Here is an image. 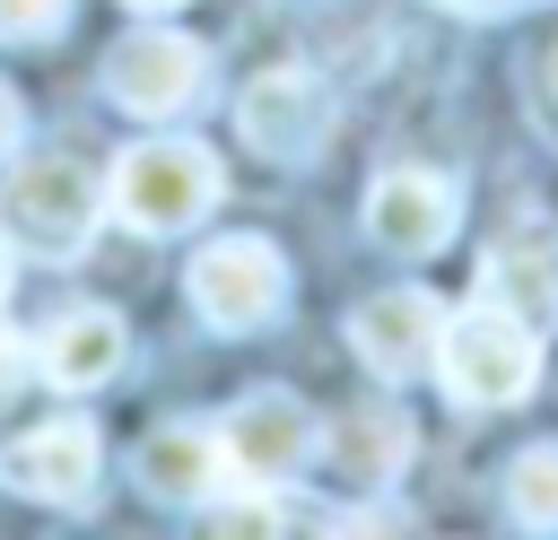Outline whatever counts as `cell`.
Returning a JSON list of instances; mask_svg holds the SVG:
<instances>
[{"label": "cell", "instance_id": "7402d4cb", "mask_svg": "<svg viewBox=\"0 0 558 540\" xmlns=\"http://www.w3.org/2000/svg\"><path fill=\"white\" fill-rule=\"evenodd\" d=\"M131 9H183V0H131Z\"/></svg>", "mask_w": 558, "mask_h": 540}, {"label": "cell", "instance_id": "6da1fadb", "mask_svg": "<svg viewBox=\"0 0 558 540\" xmlns=\"http://www.w3.org/2000/svg\"><path fill=\"white\" fill-rule=\"evenodd\" d=\"M427 366H436L445 401H462V409H514V401H532V383H541V331L480 296L471 314H445Z\"/></svg>", "mask_w": 558, "mask_h": 540}, {"label": "cell", "instance_id": "7a4b0ae2", "mask_svg": "<svg viewBox=\"0 0 558 540\" xmlns=\"http://www.w3.org/2000/svg\"><path fill=\"white\" fill-rule=\"evenodd\" d=\"M218 192H227V174H218V157H209L201 139H140V148H122V165H113V218L140 226V235H183V226H201V218L218 209Z\"/></svg>", "mask_w": 558, "mask_h": 540}, {"label": "cell", "instance_id": "9c48e42d", "mask_svg": "<svg viewBox=\"0 0 558 540\" xmlns=\"http://www.w3.org/2000/svg\"><path fill=\"white\" fill-rule=\"evenodd\" d=\"M96 462H105V444L87 418H44V427L0 444V488L35 496V505H78L96 488Z\"/></svg>", "mask_w": 558, "mask_h": 540}, {"label": "cell", "instance_id": "5b68a950", "mask_svg": "<svg viewBox=\"0 0 558 540\" xmlns=\"http://www.w3.org/2000/svg\"><path fill=\"white\" fill-rule=\"evenodd\" d=\"M218 453H227V470L235 479H253V488H279V479H296L314 453H323V427H314V409L296 401V392H244L227 418H218Z\"/></svg>", "mask_w": 558, "mask_h": 540}, {"label": "cell", "instance_id": "ba28073f", "mask_svg": "<svg viewBox=\"0 0 558 540\" xmlns=\"http://www.w3.org/2000/svg\"><path fill=\"white\" fill-rule=\"evenodd\" d=\"M453 218H462V192L445 174H427V165H384L366 183V235L384 253H401V261L445 253L453 244Z\"/></svg>", "mask_w": 558, "mask_h": 540}, {"label": "cell", "instance_id": "d6986e66", "mask_svg": "<svg viewBox=\"0 0 558 540\" xmlns=\"http://www.w3.org/2000/svg\"><path fill=\"white\" fill-rule=\"evenodd\" d=\"M17 131H26V105H17V96H9V87H0V157H9V148H17Z\"/></svg>", "mask_w": 558, "mask_h": 540}, {"label": "cell", "instance_id": "2e32d148", "mask_svg": "<svg viewBox=\"0 0 558 540\" xmlns=\"http://www.w3.org/2000/svg\"><path fill=\"white\" fill-rule=\"evenodd\" d=\"M70 9L78 0H0V44H44L70 26Z\"/></svg>", "mask_w": 558, "mask_h": 540}, {"label": "cell", "instance_id": "4fadbf2b", "mask_svg": "<svg viewBox=\"0 0 558 540\" xmlns=\"http://www.w3.org/2000/svg\"><path fill=\"white\" fill-rule=\"evenodd\" d=\"M131 479L148 488V496H166V505H209L218 496V479H227V453H218V427H157L140 453H131Z\"/></svg>", "mask_w": 558, "mask_h": 540}, {"label": "cell", "instance_id": "e0dca14e", "mask_svg": "<svg viewBox=\"0 0 558 540\" xmlns=\"http://www.w3.org/2000/svg\"><path fill=\"white\" fill-rule=\"evenodd\" d=\"M288 514L270 496H244V505H201V531H279Z\"/></svg>", "mask_w": 558, "mask_h": 540}, {"label": "cell", "instance_id": "ffe728a7", "mask_svg": "<svg viewBox=\"0 0 558 540\" xmlns=\"http://www.w3.org/2000/svg\"><path fill=\"white\" fill-rule=\"evenodd\" d=\"M445 9H462V17H506V9H532V0H445Z\"/></svg>", "mask_w": 558, "mask_h": 540}, {"label": "cell", "instance_id": "8992f818", "mask_svg": "<svg viewBox=\"0 0 558 540\" xmlns=\"http://www.w3.org/2000/svg\"><path fill=\"white\" fill-rule=\"evenodd\" d=\"M235 131H244V148H262L270 165H305V157H323V139H331V87H323L314 70L279 61V70H262V78L235 96Z\"/></svg>", "mask_w": 558, "mask_h": 540}, {"label": "cell", "instance_id": "5bb4252c", "mask_svg": "<svg viewBox=\"0 0 558 540\" xmlns=\"http://www.w3.org/2000/svg\"><path fill=\"white\" fill-rule=\"evenodd\" d=\"M331 462L349 488H392L401 462H410V418L401 409H349L331 427Z\"/></svg>", "mask_w": 558, "mask_h": 540}, {"label": "cell", "instance_id": "44dd1931", "mask_svg": "<svg viewBox=\"0 0 558 540\" xmlns=\"http://www.w3.org/2000/svg\"><path fill=\"white\" fill-rule=\"evenodd\" d=\"M9 279H17V244L0 235V296H9Z\"/></svg>", "mask_w": 558, "mask_h": 540}, {"label": "cell", "instance_id": "30bf717a", "mask_svg": "<svg viewBox=\"0 0 558 540\" xmlns=\"http://www.w3.org/2000/svg\"><path fill=\"white\" fill-rule=\"evenodd\" d=\"M480 296L506 305L514 322L549 331L558 322V218H514L480 261Z\"/></svg>", "mask_w": 558, "mask_h": 540}, {"label": "cell", "instance_id": "277c9868", "mask_svg": "<svg viewBox=\"0 0 558 540\" xmlns=\"http://www.w3.org/2000/svg\"><path fill=\"white\" fill-rule=\"evenodd\" d=\"M183 287H192V314L209 331H262L288 314V261L270 235H209L192 253Z\"/></svg>", "mask_w": 558, "mask_h": 540}, {"label": "cell", "instance_id": "8fae6325", "mask_svg": "<svg viewBox=\"0 0 558 540\" xmlns=\"http://www.w3.org/2000/svg\"><path fill=\"white\" fill-rule=\"evenodd\" d=\"M436 331H445V305L427 287H384L349 314V348L366 357V375L384 383H410L427 357H436Z\"/></svg>", "mask_w": 558, "mask_h": 540}, {"label": "cell", "instance_id": "3957f363", "mask_svg": "<svg viewBox=\"0 0 558 540\" xmlns=\"http://www.w3.org/2000/svg\"><path fill=\"white\" fill-rule=\"evenodd\" d=\"M0 235L35 261H78L96 235V174L78 157H26L0 192Z\"/></svg>", "mask_w": 558, "mask_h": 540}, {"label": "cell", "instance_id": "ac0fdd59", "mask_svg": "<svg viewBox=\"0 0 558 540\" xmlns=\"http://www.w3.org/2000/svg\"><path fill=\"white\" fill-rule=\"evenodd\" d=\"M26 375H35V348H26L17 331H0V409L26 392Z\"/></svg>", "mask_w": 558, "mask_h": 540}, {"label": "cell", "instance_id": "52a82bcc", "mask_svg": "<svg viewBox=\"0 0 558 540\" xmlns=\"http://www.w3.org/2000/svg\"><path fill=\"white\" fill-rule=\"evenodd\" d=\"M209 78V52L174 26H131L113 52H105V96L122 113H183Z\"/></svg>", "mask_w": 558, "mask_h": 540}, {"label": "cell", "instance_id": "9a60e30c", "mask_svg": "<svg viewBox=\"0 0 558 540\" xmlns=\"http://www.w3.org/2000/svg\"><path fill=\"white\" fill-rule=\"evenodd\" d=\"M506 523H523V531H558V444L514 453V470H506Z\"/></svg>", "mask_w": 558, "mask_h": 540}, {"label": "cell", "instance_id": "7c38bea8", "mask_svg": "<svg viewBox=\"0 0 558 540\" xmlns=\"http://www.w3.org/2000/svg\"><path fill=\"white\" fill-rule=\"evenodd\" d=\"M122 357H131V331H122L113 305H70V314H52L44 340H35V375L61 383V392H96V383H113Z\"/></svg>", "mask_w": 558, "mask_h": 540}]
</instances>
